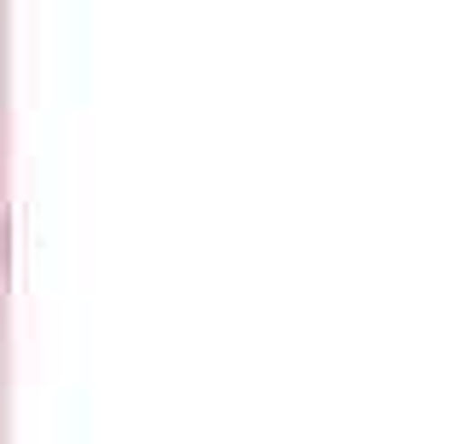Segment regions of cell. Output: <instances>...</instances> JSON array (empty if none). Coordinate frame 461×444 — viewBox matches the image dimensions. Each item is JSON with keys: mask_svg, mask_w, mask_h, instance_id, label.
<instances>
[]
</instances>
